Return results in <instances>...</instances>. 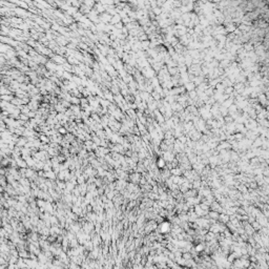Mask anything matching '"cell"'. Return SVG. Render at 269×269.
<instances>
[{"label":"cell","instance_id":"6da1fadb","mask_svg":"<svg viewBox=\"0 0 269 269\" xmlns=\"http://www.w3.org/2000/svg\"><path fill=\"white\" fill-rule=\"evenodd\" d=\"M170 230V223L168 222H162L161 224L159 225V231L161 233H166Z\"/></svg>","mask_w":269,"mask_h":269},{"label":"cell","instance_id":"7a4b0ae2","mask_svg":"<svg viewBox=\"0 0 269 269\" xmlns=\"http://www.w3.org/2000/svg\"><path fill=\"white\" fill-rule=\"evenodd\" d=\"M184 88H185V90H187V92H191V90H195L196 89V85L193 82H187L184 84Z\"/></svg>","mask_w":269,"mask_h":269},{"label":"cell","instance_id":"3957f363","mask_svg":"<svg viewBox=\"0 0 269 269\" xmlns=\"http://www.w3.org/2000/svg\"><path fill=\"white\" fill-rule=\"evenodd\" d=\"M156 165H157V167H158V168H165L166 162H165V160L163 159V158H159L158 160H157Z\"/></svg>","mask_w":269,"mask_h":269},{"label":"cell","instance_id":"277c9868","mask_svg":"<svg viewBox=\"0 0 269 269\" xmlns=\"http://www.w3.org/2000/svg\"><path fill=\"white\" fill-rule=\"evenodd\" d=\"M208 216H209L210 220H214V221H217V220L219 219V212H217V211H213V210L208 211Z\"/></svg>","mask_w":269,"mask_h":269},{"label":"cell","instance_id":"5b68a950","mask_svg":"<svg viewBox=\"0 0 269 269\" xmlns=\"http://www.w3.org/2000/svg\"><path fill=\"white\" fill-rule=\"evenodd\" d=\"M170 173H171V174H173L174 177H180V176H181V174H182V170H181L180 168H176V167H174V168H171V169H170Z\"/></svg>","mask_w":269,"mask_h":269},{"label":"cell","instance_id":"8992f818","mask_svg":"<svg viewBox=\"0 0 269 269\" xmlns=\"http://www.w3.org/2000/svg\"><path fill=\"white\" fill-rule=\"evenodd\" d=\"M131 179L132 180V182L138 183V182H139V180H140V174L136 171V173H135L134 174H131Z\"/></svg>","mask_w":269,"mask_h":269},{"label":"cell","instance_id":"52a82bcc","mask_svg":"<svg viewBox=\"0 0 269 269\" xmlns=\"http://www.w3.org/2000/svg\"><path fill=\"white\" fill-rule=\"evenodd\" d=\"M141 43V48H143V50H148L149 47V44H150V41L149 40H145V41H142L140 42Z\"/></svg>","mask_w":269,"mask_h":269},{"label":"cell","instance_id":"ba28073f","mask_svg":"<svg viewBox=\"0 0 269 269\" xmlns=\"http://www.w3.org/2000/svg\"><path fill=\"white\" fill-rule=\"evenodd\" d=\"M152 12L153 13V15H155V16H160V15H161V13H162V10L160 7H155V8H153L152 10Z\"/></svg>","mask_w":269,"mask_h":269},{"label":"cell","instance_id":"9c48e42d","mask_svg":"<svg viewBox=\"0 0 269 269\" xmlns=\"http://www.w3.org/2000/svg\"><path fill=\"white\" fill-rule=\"evenodd\" d=\"M204 250V244H198L197 246H196V248H195V251H197V252H202Z\"/></svg>","mask_w":269,"mask_h":269},{"label":"cell","instance_id":"30bf717a","mask_svg":"<svg viewBox=\"0 0 269 269\" xmlns=\"http://www.w3.org/2000/svg\"><path fill=\"white\" fill-rule=\"evenodd\" d=\"M216 238V235H214V233H212V232H208V233L206 234V237H205V240L206 241H211V240H213V239Z\"/></svg>","mask_w":269,"mask_h":269},{"label":"cell","instance_id":"8fae6325","mask_svg":"<svg viewBox=\"0 0 269 269\" xmlns=\"http://www.w3.org/2000/svg\"><path fill=\"white\" fill-rule=\"evenodd\" d=\"M251 226H252V229H253V230H259V229H261V228H262V227H261V225H260L256 221H253Z\"/></svg>","mask_w":269,"mask_h":269},{"label":"cell","instance_id":"7c38bea8","mask_svg":"<svg viewBox=\"0 0 269 269\" xmlns=\"http://www.w3.org/2000/svg\"><path fill=\"white\" fill-rule=\"evenodd\" d=\"M227 261H228L229 263H232V262L234 261V255H233V254L229 255V256H228V259H227Z\"/></svg>","mask_w":269,"mask_h":269},{"label":"cell","instance_id":"4fadbf2b","mask_svg":"<svg viewBox=\"0 0 269 269\" xmlns=\"http://www.w3.org/2000/svg\"><path fill=\"white\" fill-rule=\"evenodd\" d=\"M117 28H119V29H121V28H122V23H119V24L117 23Z\"/></svg>","mask_w":269,"mask_h":269},{"label":"cell","instance_id":"5bb4252c","mask_svg":"<svg viewBox=\"0 0 269 269\" xmlns=\"http://www.w3.org/2000/svg\"><path fill=\"white\" fill-rule=\"evenodd\" d=\"M164 269H171V268H169V267H165Z\"/></svg>","mask_w":269,"mask_h":269}]
</instances>
